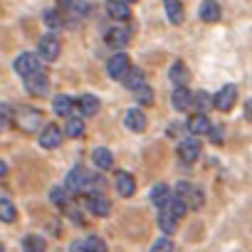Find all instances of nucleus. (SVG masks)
<instances>
[{
	"mask_svg": "<svg viewBox=\"0 0 252 252\" xmlns=\"http://www.w3.org/2000/svg\"><path fill=\"white\" fill-rule=\"evenodd\" d=\"M163 10H166V18H168V23H173V25H181L183 23V3L181 0H163Z\"/></svg>",
	"mask_w": 252,
	"mask_h": 252,
	"instance_id": "21",
	"label": "nucleus"
},
{
	"mask_svg": "<svg viewBox=\"0 0 252 252\" xmlns=\"http://www.w3.org/2000/svg\"><path fill=\"white\" fill-rule=\"evenodd\" d=\"M176 215L171 213V210H161V215H158V227L166 232V235H171L173 230H176Z\"/></svg>",
	"mask_w": 252,
	"mask_h": 252,
	"instance_id": "31",
	"label": "nucleus"
},
{
	"mask_svg": "<svg viewBox=\"0 0 252 252\" xmlns=\"http://www.w3.org/2000/svg\"><path fill=\"white\" fill-rule=\"evenodd\" d=\"M89 183H92V173H87L79 166L72 168L67 173V181H64V186H67L69 193H84V190H89Z\"/></svg>",
	"mask_w": 252,
	"mask_h": 252,
	"instance_id": "4",
	"label": "nucleus"
},
{
	"mask_svg": "<svg viewBox=\"0 0 252 252\" xmlns=\"http://www.w3.org/2000/svg\"><path fill=\"white\" fill-rule=\"evenodd\" d=\"M151 252H173V242L168 237H158L154 245H151Z\"/></svg>",
	"mask_w": 252,
	"mask_h": 252,
	"instance_id": "36",
	"label": "nucleus"
},
{
	"mask_svg": "<svg viewBox=\"0 0 252 252\" xmlns=\"http://www.w3.org/2000/svg\"><path fill=\"white\" fill-rule=\"evenodd\" d=\"M136 101L139 104H154V92H151V87L149 84H141L139 89H136Z\"/></svg>",
	"mask_w": 252,
	"mask_h": 252,
	"instance_id": "34",
	"label": "nucleus"
},
{
	"mask_svg": "<svg viewBox=\"0 0 252 252\" xmlns=\"http://www.w3.org/2000/svg\"><path fill=\"white\" fill-rule=\"evenodd\" d=\"M106 15L114 20H129L131 18L129 3H124V0H106Z\"/></svg>",
	"mask_w": 252,
	"mask_h": 252,
	"instance_id": "16",
	"label": "nucleus"
},
{
	"mask_svg": "<svg viewBox=\"0 0 252 252\" xmlns=\"http://www.w3.org/2000/svg\"><path fill=\"white\" fill-rule=\"evenodd\" d=\"M210 129H213V124H210V119H208L205 114H195V116H190V121H188V131H190L193 136L210 134Z\"/></svg>",
	"mask_w": 252,
	"mask_h": 252,
	"instance_id": "17",
	"label": "nucleus"
},
{
	"mask_svg": "<svg viewBox=\"0 0 252 252\" xmlns=\"http://www.w3.org/2000/svg\"><path fill=\"white\" fill-rule=\"evenodd\" d=\"M82 242H84L87 252H106V242H104L101 237H96V235H92V237H87V240H82Z\"/></svg>",
	"mask_w": 252,
	"mask_h": 252,
	"instance_id": "33",
	"label": "nucleus"
},
{
	"mask_svg": "<svg viewBox=\"0 0 252 252\" xmlns=\"http://www.w3.org/2000/svg\"><path fill=\"white\" fill-rule=\"evenodd\" d=\"M25 89H28V94H32V96H45V94L50 92V79H47V74H45V72H37V74L25 77Z\"/></svg>",
	"mask_w": 252,
	"mask_h": 252,
	"instance_id": "9",
	"label": "nucleus"
},
{
	"mask_svg": "<svg viewBox=\"0 0 252 252\" xmlns=\"http://www.w3.org/2000/svg\"><path fill=\"white\" fill-rule=\"evenodd\" d=\"M124 3H136V0H124Z\"/></svg>",
	"mask_w": 252,
	"mask_h": 252,
	"instance_id": "43",
	"label": "nucleus"
},
{
	"mask_svg": "<svg viewBox=\"0 0 252 252\" xmlns=\"http://www.w3.org/2000/svg\"><path fill=\"white\" fill-rule=\"evenodd\" d=\"M92 161H94V166H96L99 171H109V168L114 166V156H111L109 149H94V151H92Z\"/></svg>",
	"mask_w": 252,
	"mask_h": 252,
	"instance_id": "22",
	"label": "nucleus"
},
{
	"mask_svg": "<svg viewBox=\"0 0 252 252\" xmlns=\"http://www.w3.org/2000/svg\"><path fill=\"white\" fill-rule=\"evenodd\" d=\"M193 104H195L198 114H205L210 106H215V99H213L208 92H195V94H193Z\"/></svg>",
	"mask_w": 252,
	"mask_h": 252,
	"instance_id": "27",
	"label": "nucleus"
},
{
	"mask_svg": "<svg viewBox=\"0 0 252 252\" xmlns=\"http://www.w3.org/2000/svg\"><path fill=\"white\" fill-rule=\"evenodd\" d=\"M50 200L55 205H60V208H67L69 205V190H67V186H55L50 190Z\"/></svg>",
	"mask_w": 252,
	"mask_h": 252,
	"instance_id": "28",
	"label": "nucleus"
},
{
	"mask_svg": "<svg viewBox=\"0 0 252 252\" xmlns=\"http://www.w3.org/2000/svg\"><path fill=\"white\" fill-rule=\"evenodd\" d=\"M23 252H45V240L37 235H28L23 240Z\"/></svg>",
	"mask_w": 252,
	"mask_h": 252,
	"instance_id": "32",
	"label": "nucleus"
},
{
	"mask_svg": "<svg viewBox=\"0 0 252 252\" xmlns=\"http://www.w3.org/2000/svg\"><path fill=\"white\" fill-rule=\"evenodd\" d=\"M198 15H200V20H203V23H218L222 13H220V5L215 3V0H203Z\"/></svg>",
	"mask_w": 252,
	"mask_h": 252,
	"instance_id": "20",
	"label": "nucleus"
},
{
	"mask_svg": "<svg viewBox=\"0 0 252 252\" xmlns=\"http://www.w3.org/2000/svg\"><path fill=\"white\" fill-rule=\"evenodd\" d=\"M62 136H64V131L60 129L57 124H47L45 129L40 131V146L42 149H57L62 144Z\"/></svg>",
	"mask_w": 252,
	"mask_h": 252,
	"instance_id": "10",
	"label": "nucleus"
},
{
	"mask_svg": "<svg viewBox=\"0 0 252 252\" xmlns=\"http://www.w3.org/2000/svg\"><path fill=\"white\" fill-rule=\"evenodd\" d=\"M0 220L3 222H15L18 220V210L8 198H0Z\"/></svg>",
	"mask_w": 252,
	"mask_h": 252,
	"instance_id": "29",
	"label": "nucleus"
},
{
	"mask_svg": "<svg viewBox=\"0 0 252 252\" xmlns=\"http://www.w3.org/2000/svg\"><path fill=\"white\" fill-rule=\"evenodd\" d=\"M124 124H126V129L129 131H134V134H141V131H146V114L141 111V109H129L126 111V116H124Z\"/></svg>",
	"mask_w": 252,
	"mask_h": 252,
	"instance_id": "12",
	"label": "nucleus"
},
{
	"mask_svg": "<svg viewBox=\"0 0 252 252\" xmlns=\"http://www.w3.org/2000/svg\"><path fill=\"white\" fill-rule=\"evenodd\" d=\"M77 106H79V111H82L84 116H94V114L99 111V99H96L94 94H82V96L77 99Z\"/></svg>",
	"mask_w": 252,
	"mask_h": 252,
	"instance_id": "23",
	"label": "nucleus"
},
{
	"mask_svg": "<svg viewBox=\"0 0 252 252\" xmlns=\"http://www.w3.org/2000/svg\"><path fill=\"white\" fill-rule=\"evenodd\" d=\"M84 208H87L92 215H96V218H106V215L111 213V203H109V198L101 195V193H87Z\"/></svg>",
	"mask_w": 252,
	"mask_h": 252,
	"instance_id": "6",
	"label": "nucleus"
},
{
	"mask_svg": "<svg viewBox=\"0 0 252 252\" xmlns=\"http://www.w3.org/2000/svg\"><path fill=\"white\" fill-rule=\"evenodd\" d=\"M121 84H124L126 89H131V92H136V89H139L141 84H146V82H144V72H141V69H136V67H131L129 72L124 74Z\"/></svg>",
	"mask_w": 252,
	"mask_h": 252,
	"instance_id": "24",
	"label": "nucleus"
},
{
	"mask_svg": "<svg viewBox=\"0 0 252 252\" xmlns=\"http://www.w3.org/2000/svg\"><path fill=\"white\" fill-rule=\"evenodd\" d=\"M37 52L45 62H55L60 57V40L55 35H42L37 42Z\"/></svg>",
	"mask_w": 252,
	"mask_h": 252,
	"instance_id": "7",
	"label": "nucleus"
},
{
	"mask_svg": "<svg viewBox=\"0 0 252 252\" xmlns=\"http://www.w3.org/2000/svg\"><path fill=\"white\" fill-rule=\"evenodd\" d=\"M64 23H67V18H64L62 10H47V13H45V25H47L50 30H60Z\"/></svg>",
	"mask_w": 252,
	"mask_h": 252,
	"instance_id": "30",
	"label": "nucleus"
},
{
	"mask_svg": "<svg viewBox=\"0 0 252 252\" xmlns=\"http://www.w3.org/2000/svg\"><path fill=\"white\" fill-rule=\"evenodd\" d=\"M5 173H8V166H5L3 161H0V176H5Z\"/></svg>",
	"mask_w": 252,
	"mask_h": 252,
	"instance_id": "42",
	"label": "nucleus"
},
{
	"mask_svg": "<svg viewBox=\"0 0 252 252\" xmlns=\"http://www.w3.org/2000/svg\"><path fill=\"white\" fill-rule=\"evenodd\" d=\"M13 67H15V72L20 77H30V74L42 72V57L35 55V52H23V55H18V60H15Z\"/></svg>",
	"mask_w": 252,
	"mask_h": 252,
	"instance_id": "2",
	"label": "nucleus"
},
{
	"mask_svg": "<svg viewBox=\"0 0 252 252\" xmlns=\"http://www.w3.org/2000/svg\"><path fill=\"white\" fill-rule=\"evenodd\" d=\"M72 3H74V0H57V5H60V10L64 13V10H69L72 8Z\"/></svg>",
	"mask_w": 252,
	"mask_h": 252,
	"instance_id": "40",
	"label": "nucleus"
},
{
	"mask_svg": "<svg viewBox=\"0 0 252 252\" xmlns=\"http://www.w3.org/2000/svg\"><path fill=\"white\" fill-rule=\"evenodd\" d=\"M0 252H5V250H3V245H0Z\"/></svg>",
	"mask_w": 252,
	"mask_h": 252,
	"instance_id": "44",
	"label": "nucleus"
},
{
	"mask_svg": "<svg viewBox=\"0 0 252 252\" xmlns=\"http://www.w3.org/2000/svg\"><path fill=\"white\" fill-rule=\"evenodd\" d=\"M69 252H87V247H84V242H82V240H77V242H72V245H69Z\"/></svg>",
	"mask_w": 252,
	"mask_h": 252,
	"instance_id": "38",
	"label": "nucleus"
},
{
	"mask_svg": "<svg viewBox=\"0 0 252 252\" xmlns=\"http://www.w3.org/2000/svg\"><path fill=\"white\" fill-rule=\"evenodd\" d=\"M245 116L252 121V99H247V101H245Z\"/></svg>",
	"mask_w": 252,
	"mask_h": 252,
	"instance_id": "41",
	"label": "nucleus"
},
{
	"mask_svg": "<svg viewBox=\"0 0 252 252\" xmlns=\"http://www.w3.org/2000/svg\"><path fill=\"white\" fill-rule=\"evenodd\" d=\"M104 40H106V45L114 47V50L126 47V45H129V40H131V30H129V28H124V25H114L111 30H106Z\"/></svg>",
	"mask_w": 252,
	"mask_h": 252,
	"instance_id": "8",
	"label": "nucleus"
},
{
	"mask_svg": "<svg viewBox=\"0 0 252 252\" xmlns=\"http://www.w3.org/2000/svg\"><path fill=\"white\" fill-rule=\"evenodd\" d=\"M77 106V101L69 96V94H57L52 99V111L57 116H72V109Z\"/></svg>",
	"mask_w": 252,
	"mask_h": 252,
	"instance_id": "18",
	"label": "nucleus"
},
{
	"mask_svg": "<svg viewBox=\"0 0 252 252\" xmlns=\"http://www.w3.org/2000/svg\"><path fill=\"white\" fill-rule=\"evenodd\" d=\"M131 69V60H129V55L126 52H116V55H111L109 57V62H106V72H109V77L111 79H124V74Z\"/></svg>",
	"mask_w": 252,
	"mask_h": 252,
	"instance_id": "5",
	"label": "nucleus"
},
{
	"mask_svg": "<svg viewBox=\"0 0 252 252\" xmlns=\"http://www.w3.org/2000/svg\"><path fill=\"white\" fill-rule=\"evenodd\" d=\"M15 124L20 126L23 131H28V134H32V131H37V129H45V116H42V111H37V109H18L15 111Z\"/></svg>",
	"mask_w": 252,
	"mask_h": 252,
	"instance_id": "1",
	"label": "nucleus"
},
{
	"mask_svg": "<svg viewBox=\"0 0 252 252\" xmlns=\"http://www.w3.org/2000/svg\"><path fill=\"white\" fill-rule=\"evenodd\" d=\"M64 210H67V215H69V218H72L77 225H82V222H84V215H82V210H77V208H69V205H67Z\"/></svg>",
	"mask_w": 252,
	"mask_h": 252,
	"instance_id": "37",
	"label": "nucleus"
},
{
	"mask_svg": "<svg viewBox=\"0 0 252 252\" xmlns=\"http://www.w3.org/2000/svg\"><path fill=\"white\" fill-rule=\"evenodd\" d=\"M69 139H77L84 134V121L79 116H67V124H64V129H62Z\"/></svg>",
	"mask_w": 252,
	"mask_h": 252,
	"instance_id": "26",
	"label": "nucleus"
},
{
	"mask_svg": "<svg viewBox=\"0 0 252 252\" xmlns=\"http://www.w3.org/2000/svg\"><path fill=\"white\" fill-rule=\"evenodd\" d=\"M114 186H116V193L121 198H131L136 193V181L131 173H126V171H116L114 176Z\"/></svg>",
	"mask_w": 252,
	"mask_h": 252,
	"instance_id": "11",
	"label": "nucleus"
},
{
	"mask_svg": "<svg viewBox=\"0 0 252 252\" xmlns=\"http://www.w3.org/2000/svg\"><path fill=\"white\" fill-rule=\"evenodd\" d=\"M210 139H213L215 144H220V141H222V129H210Z\"/></svg>",
	"mask_w": 252,
	"mask_h": 252,
	"instance_id": "39",
	"label": "nucleus"
},
{
	"mask_svg": "<svg viewBox=\"0 0 252 252\" xmlns=\"http://www.w3.org/2000/svg\"><path fill=\"white\" fill-rule=\"evenodd\" d=\"M178 156L186 161V163H193L198 156H200V144L198 139H183L178 144Z\"/></svg>",
	"mask_w": 252,
	"mask_h": 252,
	"instance_id": "15",
	"label": "nucleus"
},
{
	"mask_svg": "<svg viewBox=\"0 0 252 252\" xmlns=\"http://www.w3.org/2000/svg\"><path fill=\"white\" fill-rule=\"evenodd\" d=\"M171 104H173L176 111H188L193 106V94L186 87H176L173 94H171Z\"/></svg>",
	"mask_w": 252,
	"mask_h": 252,
	"instance_id": "14",
	"label": "nucleus"
},
{
	"mask_svg": "<svg viewBox=\"0 0 252 252\" xmlns=\"http://www.w3.org/2000/svg\"><path fill=\"white\" fill-rule=\"evenodd\" d=\"M176 198H181V200H186L188 203V208H200L203 205V190L200 188H195L193 183H186V181H181V183H176V193H173Z\"/></svg>",
	"mask_w": 252,
	"mask_h": 252,
	"instance_id": "3",
	"label": "nucleus"
},
{
	"mask_svg": "<svg viewBox=\"0 0 252 252\" xmlns=\"http://www.w3.org/2000/svg\"><path fill=\"white\" fill-rule=\"evenodd\" d=\"M235 99H237V89H235L232 84H225V87L215 94V106H218L220 111H230L232 104H235Z\"/></svg>",
	"mask_w": 252,
	"mask_h": 252,
	"instance_id": "13",
	"label": "nucleus"
},
{
	"mask_svg": "<svg viewBox=\"0 0 252 252\" xmlns=\"http://www.w3.org/2000/svg\"><path fill=\"white\" fill-rule=\"evenodd\" d=\"M168 77H171V82L173 84H178V87H183V84H188V69H186V64L183 62H173L171 64V69H168Z\"/></svg>",
	"mask_w": 252,
	"mask_h": 252,
	"instance_id": "25",
	"label": "nucleus"
},
{
	"mask_svg": "<svg viewBox=\"0 0 252 252\" xmlns=\"http://www.w3.org/2000/svg\"><path fill=\"white\" fill-rule=\"evenodd\" d=\"M168 210H171V213H173L176 218H183V215L188 213V203L173 195V200H171V205H168Z\"/></svg>",
	"mask_w": 252,
	"mask_h": 252,
	"instance_id": "35",
	"label": "nucleus"
},
{
	"mask_svg": "<svg viewBox=\"0 0 252 252\" xmlns=\"http://www.w3.org/2000/svg\"><path fill=\"white\" fill-rule=\"evenodd\" d=\"M151 200H154V205H156V208H161V210H166V208L171 205V200H173V195H171V190H168V186H163V183H156V186L151 188Z\"/></svg>",
	"mask_w": 252,
	"mask_h": 252,
	"instance_id": "19",
	"label": "nucleus"
}]
</instances>
